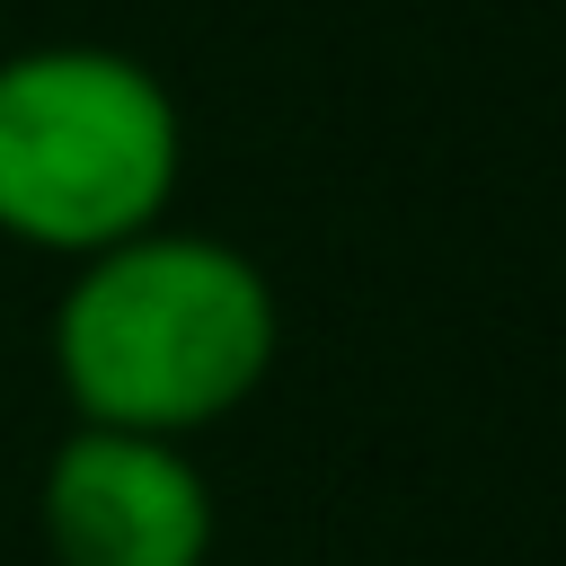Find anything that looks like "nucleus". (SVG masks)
<instances>
[{
    "mask_svg": "<svg viewBox=\"0 0 566 566\" xmlns=\"http://www.w3.org/2000/svg\"><path fill=\"white\" fill-rule=\"evenodd\" d=\"M44 354L80 424L195 442L265 389L283 301L248 248L159 221L71 265Z\"/></svg>",
    "mask_w": 566,
    "mask_h": 566,
    "instance_id": "f257e3e1",
    "label": "nucleus"
},
{
    "mask_svg": "<svg viewBox=\"0 0 566 566\" xmlns=\"http://www.w3.org/2000/svg\"><path fill=\"white\" fill-rule=\"evenodd\" d=\"M186 177V115L124 44L0 53V239L35 256H97L168 221Z\"/></svg>",
    "mask_w": 566,
    "mask_h": 566,
    "instance_id": "f03ea898",
    "label": "nucleus"
},
{
    "mask_svg": "<svg viewBox=\"0 0 566 566\" xmlns=\"http://www.w3.org/2000/svg\"><path fill=\"white\" fill-rule=\"evenodd\" d=\"M35 522L53 566H203L212 557V486L186 442L71 424L44 451Z\"/></svg>",
    "mask_w": 566,
    "mask_h": 566,
    "instance_id": "7ed1b4c3",
    "label": "nucleus"
}]
</instances>
